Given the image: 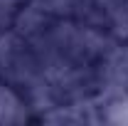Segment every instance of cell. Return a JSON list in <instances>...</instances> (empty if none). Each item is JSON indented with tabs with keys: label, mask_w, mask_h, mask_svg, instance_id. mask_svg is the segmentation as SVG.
Returning <instances> with one entry per match:
<instances>
[{
	"label": "cell",
	"mask_w": 128,
	"mask_h": 126,
	"mask_svg": "<svg viewBox=\"0 0 128 126\" xmlns=\"http://www.w3.org/2000/svg\"><path fill=\"white\" fill-rule=\"evenodd\" d=\"M49 17L52 13L47 10L44 0H27L12 13V30L22 40H32L49 27Z\"/></svg>",
	"instance_id": "6da1fadb"
},
{
	"label": "cell",
	"mask_w": 128,
	"mask_h": 126,
	"mask_svg": "<svg viewBox=\"0 0 128 126\" xmlns=\"http://www.w3.org/2000/svg\"><path fill=\"white\" fill-rule=\"evenodd\" d=\"M27 119V104L15 94L10 84L0 82V124H17Z\"/></svg>",
	"instance_id": "7a4b0ae2"
},
{
	"label": "cell",
	"mask_w": 128,
	"mask_h": 126,
	"mask_svg": "<svg viewBox=\"0 0 128 126\" xmlns=\"http://www.w3.org/2000/svg\"><path fill=\"white\" fill-rule=\"evenodd\" d=\"M44 5L54 17H79V20H84V15L96 8L94 0H44Z\"/></svg>",
	"instance_id": "3957f363"
},
{
	"label": "cell",
	"mask_w": 128,
	"mask_h": 126,
	"mask_svg": "<svg viewBox=\"0 0 128 126\" xmlns=\"http://www.w3.org/2000/svg\"><path fill=\"white\" fill-rule=\"evenodd\" d=\"M108 25H111V35L116 40L128 42V3L108 15Z\"/></svg>",
	"instance_id": "277c9868"
},
{
	"label": "cell",
	"mask_w": 128,
	"mask_h": 126,
	"mask_svg": "<svg viewBox=\"0 0 128 126\" xmlns=\"http://www.w3.org/2000/svg\"><path fill=\"white\" fill-rule=\"evenodd\" d=\"M12 8H0V32L10 30L12 27Z\"/></svg>",
	"instance_id": "5b68a950"
},
{
	"label": "cell",
	"mask_w": 128,
	"mask_h": 126,
	"mask_svg": "<svg viewBox=\"0 0 128 126\" xmlns=\"http://www.w3.org/2000/svg\"><path fill=\"white\" fill-rule=\"evenodd\" d=\"M22 3H27V0H0V8H12V10H15Z\"/></svg>",
	"instance_id": "8992f818"
}]
</instances>
